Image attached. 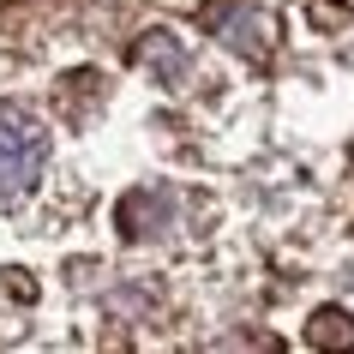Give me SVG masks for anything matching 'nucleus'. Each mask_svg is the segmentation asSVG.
<instances>
[{"label": "nucleus", "instance_id": "1", "mask_svg": "<svg viewBox=\"0 0 354 354\" xmlns=\"http://www.w3.org/2000/svg\"><path fill=\"white\" fill-rule=\"evenodd\" d=\"M42 162H48V132H42L24 109H6V102H0V198L37 187Z\"/></svg>", "mask_w": 354, "mask_h": 354}, {"label": "nucleus", "instance_id": "2", "mask_svg": "<svg viewBox=\"0 0 354 354\" xmlns=\"http://www.w3.org/2000/svg\"><path fill=\"white\" fill-rule=\"evenodd\" d=\"M306 336H313L318 348H354V318L342 306H324V313H313V330Z\"/></svg>", "mask_w": 354, "mask_h": 354}]
</instances>
